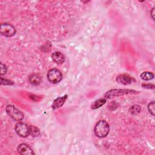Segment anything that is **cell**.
I'll list each match as a JSON object with an SVG mask.
<instances>
[{
	"label": "cell",
	"mask_w": 155,
	"mask_h": 155,
	"mask_svg": "<svg viewBox=\"0 0 155 155\" xmlns=\"http://www.w3.org/2000/svg\"><path fill=\"white\" fill-rule=\"evenodd\" d=\"M51 58L53 61L57 64H62L65 61L64 55L60 51H54L51 54Z\"/></svg>",
	"instance_id": "obj_10"
},
{
	"label": "cell",
	"mask_w": 155,
	"mask_h": 155,
	"mask_svg": "<svg viewBox=\"0 0 155 155\" xmlns=\"http://www.w3.org/2000/svg\"><path fill=\"white\" fill-rule=\"evenodd\" d=\"M30 134L32 136H38L39 135V130L35 126H30Z\"/></svg>",
	"instance_id": "obj_15"
},
{
	"label": "cell",
	"mask_w": 155,
	"mask_h": 155,
	"mask_svg": "<svg viewBox=\"0 0 155 155\" xmlns=\"http://www.w3.org/2000/svg\"><path fill=\"white\" fill-rule=\"evenodd\" d=\"M140 107L138 105H132L130 109H129V111L130 113L133 114V115H136L137 114H139L140 111Z\"/></svg>",
	"instance_id": "obj_14"
},
{
	"label": "cell",
	"mask_w": 155,
	"mask_h": 155,
	"mask_svg": "<svg viewBox=\"0 0 155 155\" xmlns=\"http://www.w3.org/2000/svg\"><path fill=\"white\" fill-rule=\"evenodd\" d=\"M140 78L143 81H150L153 79L154 78V74L152 72L150 71H144L142 72L140 74Z\"/></svg>",
	"instance_id": "obj_13"
},
{
	"label": "cell",
	"mask_w": 155,
	"mask_h": 155,
	"mask_svg": "<svg viewBox=\"0 0 155 155\" xmlns=\"http://www.w3.org/2000/svg\"><path fill=\"white\" fill-rule=\"evenodd\" d=\"M116 81L118 83L123 85H130L132 82H134L135 80L133 78L129 76L128 74H122L119 75L116 78Z\"/></svg>",
	"instance_id": "obj_7"
},
{
	"label": "cell",
	"mask_w": 155,
	"mask_h": 155,
	"mask_svg": "<svg viewBox=\"0 0 155 155\" xmlns=\"http://www.w3.org/2000/svg\"><path fill=\"white\" fill-rule=\"evenodd\" d=\"M110 131V127L108 124L105 120H99L94 128V132L96 136L102 138L106 137Z\"/></svg>",
	"instance_id": "obj_1"
},
{
	"label": "cell",
	"mask_w": 155,
	"mask_h": 155,
	"mask_svg": "<svg viewBox=\"0 0 155 155\" xmlns=\"http://www.w3.org/2000/svg\"><path fill=\"white\" fill-rule=\"evenodd\" d=\"M142 87H143L144 88H152L153 89L154 88V85H150V84H145V85H142Z\"/></svg>",
	"instance_id": "obj_19"
},
{
	"label": "cell",
	"mask_w": 155,
	"mask_h": 155,
	"mask_svg": "<svg viewBox=\"0 0 155 155\" xmlns=\"http://www.w3.org/2000/svg\"><path fill=\"white\" fill-rule=\"evenodd\" d=\"M137 91L129 89H113L109 90L105 94V97L107 98H111L113 97H117L128 94H135Z\"/></svg>",
	"instance_id": "obj_2"
},
{
	"label": "cell",
	"mask_w": 155,
	"mask_h": 155,
	"mask_svg": "<svg viewBox=\"0 0 155 155\" xmlns=\"http://www.w3.org/2000/svg\"><path fill=\"white\" fill-rule=\"evenodd\" d=\"M5 110L7 113L10 116V117L16 121H21L24 118L23 113L13 105H7Z\"/></svg>",
	"instance_id": "obj_3"
},
{
	"label": "cell",
	"mask_w": 155,
	"mask_h": 155,
	"mask_svg": "<svg viewBox=\"0 0 155 155\" xmlns=\"http://www.w3.org/2000/svg\"><path fill=\"white\" fill-rule=\"evenodd\" d=\"M106 102V99L104 98H101V99H99L96 101H95L92 104H91V108L93 110H95L97 108H100L101 107H102V105H104Z\"/></svg>",
	"instance_id": "obj_12"
},
{
	"label": "cell",
	"mask_w": 155,
	"mask_h": 155,
	"mask_svg": "<svg viewBox=\"0 0 155 155\" xmlns=\"http://www.w3.org/2000/svg\"><path fill=\"white\" fill-rule=\"evenodd\" d=\"M18 152L23 155H30V154H34L35 153L33 151L32 149L25 143H21L20 144L17 148Z\"/></svg>",
	"instance_id": "obj_8"
},
{
	"label": "cell",
	"mask_w": 155,
	"mask_h": 155,
	"mask_svg": "<svg viewBox=\"0 0 155 155\" xmlns=\"http://www.w3.org/2000/svg\"><path fill=\"white\" fill-rule=\"evenodd\" d=\"M1 85H13V83L10 80H7L5 79H4L2 78H1Z\"/></svg>",
	"instance_id": "obj_17"
},
{
	"label": "cell",
	"mask_w": 155,
	"mask_h": 155,
	"mask_svg": "<svg viewBox=\"0 0 155 155\" xmlns=\"http://www.w3.org/2000/svg\"><path fill=\"white\" fill-rule=\"evenodd\" d=\"M15 131L16 133L23 137H25L30 134V126L22 122H19L15 125Z\"/></svg>",
	"instance_id": "obj_5"
},
{
	"label": "cell",
	"mask_w": 155,
	"mask_h": 155,
	"mask_svg": "<svg viewBox=\"0 0 155 155\" xmlns=\"http://www.w3.org/2000/svg\"><path fill=\"white\" fill-rule=\"evenodd\" d=\"M154 8H153V9L151 10V16H152V18H153V19H154Z\"/></svg>",
	"instance_id": "obj_20"
},
{
	"label": "cell",
	"mask_w": 155,
	"mask_h": 155,
	"mask_svg": "<svg viewBox=\"0 0 155 155\" xmlns=\"http://www.w3.org/2000/svg\"><path fill=\"white\" fill-rule=\"evenodd\" d=\"M67 98V95H65L64 96L56 98L53 101V103L51 105V108L53 110H56V109H58V108L61 107L62 106V105L64 104V102H65Z\"/></svg>",
	"instance_id": "obj_9"
},
{
	"label": "cell",
	"mask_w": 155,
	"mask_h": 155,
	"mask_svg": "<svg viewBox=\"0 0 155 155\" xmlns=\"http://www.w3.org/2000/svg\"><path fill=\"white\" fill-rule=\"evenodd\" d=\"M47 78L51 83L57 84L61 81L62 74L59 70L52 68L48 71L47 73Z\"/></svg>",
	"instance_id": "obj_4"
},
{
	"label": "cell",
	"mask_w": 155,
	"mask_h": 155,
	"mask_svg": "<svg viewBox=\"0 0 155 155\" xmlns=\"http://www.w3.org/2000/svg\"><path fill=\"white\" fill-rule=\"evenodd\" d=\"M29 81L30 84L35 85H38L40 84L41 81V78L38 74H33L29 77Z\"/></svg>",
	"instance_id": "obj_11"
},
{
	"label": "cell",
	"mask_w": 155,
	"mask_h": 155,
	"mask_svg": "<svg viewBox=\"0 0 155 155\" xmlns=\"http://www.w3.org/2000/svg\"><path fill=\"white\" fill-rule=\"evenodd\" d=\"M148 109L150 113L154 116V101L151 102L148 105Z\"/></svg>",
	"instance_id": "obj_16"
},
{
	"label": "cell",
	"mask_w": 155,
	"mask_h": 155,
	"mask_svg": "<svg viewBox=\"0 0 155 155\" xmlns=\"http://www.w3.org/2000/svg\"><path fill=\"white\" fill-rule=\"evenodd\" d=\"M7 72V67L6 66L3 64L2 63H1V75L5 74Z\"/></svg>",
	"instance_id": "obj_18"
},
{
	"label": "cell",
	"mask_w": 155,
	"mask_h": 155,
	"mask_svg": "<svg viewBox=\"0 0 155 155\" xmlns=\"http://www.w3.org/2000/svg\"><path fill=\"white\" fill-rule=\"evenodd\" d=\"M1 33L7 37H11L13 36L16 33L15 27L9 24L3 23L1 24Z\"/></svg>",
	"instance_id": "obj_6"
}]
</instances>
